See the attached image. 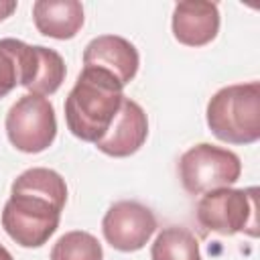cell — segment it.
Wrapping results in <instances>:
<instances>
[{
	"instance_id": "cell-12",
	"label": "cell",
	"mask_w": 260,
	"mask_h": 260,
	"mask_svg": "<svg viewBox=\"0 0 260 260\" xmlns=\"http://www.w3.org/2000/svg\"><path fill=\"white\" fill-rule=\"evenodd\" d=\"M32 20L41 35L51 39H73L83 26V6L77 0H37Z\"/></svg>"
},
{
	"instance_id": "cell-11",
	"label": "cell",
	"mask_w": 260,
	"mask_h": 260,
	"mask_svg": "<svg viewBox=\"0 0 260 260\" xmlns=\"http://www.w3.org/2000/svg\"><path fill=\"white\" fill-rule=\"evenodd\" d=\"M39 71V45L18 39H0V98L16 85L28 89Z\"/></svg>"
},
{
	"instance_id": "cell-3",
	"label": "cell",
	"mask_w": 260,
	"mask_h": 260,
	"mask_svg": "<svg viewBox=\"0 0 260 260\" xmlns=\"http://www.w3.org/2000/svg\"><path fill=\"white\" fill-rule=\"evenodd\" d=\"M207 126L230 144H252L260 138V83H236L215 91L207 104Z\"/></svg>"
},
{
	"instance_id": "cell-16",
	"label": "cell",
	"mask_w": 260,
	"mask_h": 260,
	"mask_svg": "<svg viewBox=\"0 0 260 260\" xmlns=\"http://www.w3.org/2000/svg\"><path fill=\"white\" fill-rule=\"evenodd\" d=\"M14 10H16V2L14 0H0V20L8 18Z\"/></svg>"
},
{
	"instance_id": "cell-9",
	"label": "cell",
	"mask_w": 260,
	"mask_h": 260,
	"mask_svg": "<svg viewBox=\"0 0 260 260\" xmlns=\"http://www.w3.org/2000/svg\"><path fill=\"white\" fill-rule=\"evenodd\" d=\"M140 65L136 47L118 35H100L83 51V67H95L114 75L120 85H128Z\"/></svg>"
},
{
	"instance_id": "cell-4",
	"label": "cell",
	"mask_w": 260,
	"mask_h": 260,
	"mask_svg": "<svg viewBox=\"0 0 260 260\" xmlns=\"http://www.w3.org/2000/svg\"><path fill=\"white\" fill-rule=\"evenodd\" d=\"M256 201L258 189H213L207 191L197 203V221L221 236H234L246 232L248 236H258L256 219Z\"/></svg>"
},
{
	"instance_id": "cell-8",
	"label": "cell",
	"mask_w": 260,
	"mask_h": 260,
	"mask_svg": "<svg viewBox=\"0 0 260 260\" xmlns=\"http://www.w3.org/2000/svg\"><path fill=\"white\" fill-rule=\"evenodd\" d=\"M148 136V118L140 104L126 98L120 104V110L116 118L112 120L108 132L95 142L98 150H102L108 156H130L134 154Z\"/></svg>"
},
{
	"instance_id": "cell-7",
	"label": "cell",
	"mask_w": 260,
	"mask_h": 260,
	"mask_svg": "<svg viewBox=\"0 0 260 260\" xmlns=\"http://www.w3.org/2000/svg\"><path fill=\"white\" fill-rule=\"evenodd\" d=\"M102 232L112 248L120 252H136L144 248L156 232V217L138 201H118L106 211Z\"/></svg>"
},
{
	"instance_id": "cell-17",
	"label": "cell",
	"mask_w": 260,
	"mask_h": 260,
	"mask_svg": "<svg viewBox=\"0 0 260 260\" xmlns=\"http://www.w3.org/2000/svg\"><path fill=\"white\" fill-rule=\"evenodd\" d=\"M0 260H14V258H12V254H10L2 244H0Z\"/></svg>"
},
{
	"instance_id": "cell-13",
	"label": "cell",
	"mask_w": 260,
	"mask_h": 260,
	"mask_svg": "<svg viewBox=\"0 0 260 260\" xmlns=\"http://www.w3.org/2000/svg\"><path fill=\"white\" fill-rule=\"evenodd\" d=\"M152 260H201L197 238L179 225L165 228L150 250Z\"/></svg>"
},
{
	"instance_id": "cell-6",
	"label": "cell",
	"mask_w": 260,
	"mask_h": 260,
	"mask_svg": "<svg viewBox=\"0 0 260 260\" xmlns=\"http://www.w3.org/2000/svg\"><path fill=\"white\" fill-rule=\"evenodd\" d=\"M6 134L20 152H43L57 134L55 110L47 98L26 93L6 114Z\"/></svg>"
},
{
	"instance_id": "cell-15",
	"label": "cell",
	"mask_w": 260,
	"mask_h": 260,
	"mask_svg": "<svg viewBox=\"0 0 260 260\" xmlns=\"http://www.w3.org/2000/svg\"><path fill=\"white\" fill-rule=\"evenodd\" d=\"M65 73H67V69H65L63 57L57 51L39 45V71H37V77H35L32 85L28 87V91L32 95H41V98L51 95L61 87Z\"/></svg>"
},
{
	"instance_id": "cell-1",
	"label": "cell",
	"mask_w": 260,
	"mask_h": 260,
	"mask_svg": "<svg viewBox=\"0 0 260 260\" xmlns=\"http://www.w3.org/2000/svg\"><path fill=\"white\" fill-rule=\"evenodd\" d=\"M65 201V179L51 169L32 167L14 179L2 228L18 246L39 248L57 232Z\"/></svg>"
},
{
	"instance_id": "cell-5",
	"label": "cell",
	"mask_w": 260,
	"mask_h": 260,
	"mask_svg": "<svg viewBox=\"0 0 260 260\" xmlns=\"http://www.w3.org/2000/svg\"><path fill=\"white\" fill-rule=\"evenodd\" d=\"M240 173L242 162L236 152L207 142L191 146L179 158L181 183L193 195L230 187L240 179Z\"/></svg>"
},
{
	"instance_id": "cell-10",
	"label": "cell",
	"mask_w": 260,
	"mask_h": 260,
	"mask_svg": "<svg viewBox=\"0 0 260 260\" xmlns=\"http://www.w3.org/2000/svg\"><path fill=\"white\" fill-rule=\"evenodd\" d=\"M219 10L215 2L183 0L173 10V35L181 45L203 47L217 37Z\"/></svg>"
},
{
	"instance_id": "cell-2",
	"label": "cell",
	"mask_w": 260,
	"mask_h": 260,
	"mask_svg": "<svg viewBox=\"0 0 260 260\" xmlns=\"http://www.w3.org/2000/svg\"><path fill=\"white\" fill-rule=\"evenodd\" d=\"M122 89L114 75L95 67H83L65 100V122L71 134L95 144L120 110Z\"/></svg>"
},
{
	"instance_id": "cell-14",
	"label": "cell",
	"mask_w": 260,
	"mask_h": 260,
	"mask_svg": "<svg viewBox=\"0 0 260 260\" xmlns=\"http://www.w3.org/2000/svg\"><path fill=\"white\" fill-rule=\"evenodd\" d=\"M102 244L87 232H67L51 250V260H102Z\"/></svg>"
}]
</instances>
